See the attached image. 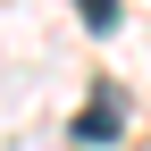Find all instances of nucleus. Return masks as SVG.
<instances>
[{
	"mask_svg": "<svg viewBox=\"0 0 151 151\" xmlns=\"http://www.w3.org/2000/svg\"><path fill=\"white\" fill-rule=\"evenodd\" d=\"M118 126H126V92H118V84L101 76V84H92V109L76 118V143H109Z\"/></svg>",
	"mask_w": 151,
	"mask_h": 151,
	"instance_id": "f257e3e1",
	"label": "nucleus"
},
{
	"mask_svg": "<svg viewBox=\"0 0 151 151\" xmlns=\"http://www.w3.org/2000/svg\"><path fill=\"white\" fill-rule=\"evenodd\" d=\"M76 9H84V17H92V25H101V34L118 25V0H76Z\"/></svg>",
	"mask_w": 151,
	"mask_h": 151,
	"instance_id": "f03ea898",
	"label": "nucleus"
}]
</instances>
